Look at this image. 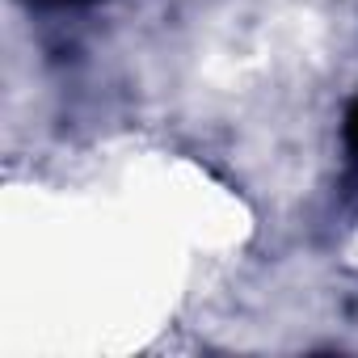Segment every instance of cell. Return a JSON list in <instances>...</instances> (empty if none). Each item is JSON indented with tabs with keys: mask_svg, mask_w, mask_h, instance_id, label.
<instances>
[{
	"mask_svg": "<svg viewBox=\"0 0 358 358\" xmlns=\"http://www.w3.org/2000/svg\"><path fill=\"white\" fill-rule=\"evenodd\" d=\"M345 143H350V152L358 156V101L345 110Z\"/></svg>",
	"mask_w": 358,
	"mask_h": 358,
	"instance_id": "obj_1",
	"label": "cell"
}]
</instances>
